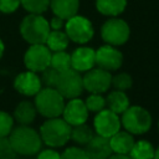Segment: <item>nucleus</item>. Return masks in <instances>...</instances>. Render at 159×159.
Listing matches in <instances>:
<instances>
[{
  "instance_id": "bb28decb",
  "label": "nucleus",
  "mask_w": 159,
  "mask_h": 159,
  "mask_svg": "<svg viewBox=\"0 0 159 159\" xmlns=\"http://www.w3.org/2000/svg\"><path fill=\"white\" fill-rule=\"evenodd\" d=\"M21 5L30 14H42L50 6V0H21Z\"/></svg>"
},
{
  "instance_id": "0eeeda50",
  "label": "nucleus",
  "mask_w": 159,
  "mask_h": 159,
  "mask_svg": "<svg viewBox=\"0 0 159 159\" xmlns=\"http://www.w3.org/2000/svg\"><path fill=\"white\" fill-rule=\"evenodd\" d=\"M129 34L130 30L128 24L124 20L117 17L107 20L101 27V36L103 41L112 46H120L125 43L129 39Z\"/></svg>"
},
{
  "instance_id": "b1692460",
  "label": "nucleus",
  "mask_w": 159,
  "mask_h": 159,
  "mask_svg": "<svg viewBox=\"0 0 159 159\" xmlns=\"http://www.w3.org/2000/svg\"><path fill=\"white\" fill-rule=\"evenodd\" d=\"M93 137H94V133L92 128L86 123L73 125L71 129V140H73L78 145H86Z\"/></svg>"
},
{
  "instance_id": "58836bf2",
  "label": "nucleus",
  "mask_w": 159,
  "mask_h": 159,
  "mask_svg": "<svg viewBox=\"0 0 159 159\" xmlns=\"http://www.w3.org/2000/svg\"><path fill=\"white\" fill-rule=\"evenodd\" d=\"M158 127H159V123H158Z\"/></svg>"
},
{
  "instance_id": "a878e982",
  "label": "nucleus",
  "mask_w": 159,
  "mask_h": 159,
  "mask_svg": "<svg viewBox=\"0 0 159 159\" xmlns=\"http://www.w3.org/2000/svg\"><path fill=\"white\" fill-rule=\"evenodd\" d=\"M86 107L88 112H101L102 109L106 108V98L102 96V93H91L86 98Z\"/></svg>"
},
{
  "instance_id": "4be33fe9",
  "label": "nucleus",
  "mask_w": 159,
  "mask_h": 159,
  "mask_svg": "<svg viewBox=\"0 0 159 159\" xmlns=\"http://www.w3.org/2000/svg\"><path fill=\"white\" fill-rule=\"evenodd\" d=\"M70 39L66 35V32L61 30H51L45 45L50 48V51L57 52V51H65L66 47L68 46Z\"/></svg>"
},
{
  "instance_id": "4c0bfd02",
  "label": "nucleus",
  "mask_w": 159,
  "mask_h": 159,
  "mask_svg": "<svg viewBox=\"0 0 159 159\" xmlns=\"http://www.w3.org/2000/svg\"><path fill=\"white\" fill-rule=\"evenodd\" d=\"M154 159H159V147L154 150Z\"/></svg>"
},
{
  "instance_id": "6e6552de",
  "label": "nucleus",
  "mask_w": 159,
  "mask_h": 159,
  "mask_svg": "<svg viewBox=\"0 0 159 159\" xmlns=\"http://www.w3.org/2000/svg\"><path fill=\"white\" fill-rule=\"evenodd\" d=\"M66 35L68 39L76 43H86L93 37V26L92 22L83 16L75 15L71 19L66 20Z\"/></svg>"
},
{
  "instance_id": "7ed1b4c3",
  "label": "nucleus",
  "mask_w": 159,
  "mask_h": 159,
  "mask_svg": "<svg viewBox=\"0 0 159 159\" xmlns=\"http://www.w3.org/2000/svg\"><path fill=\"white\" fill-rule=\"evenodd\" d=\"M50 31V24L41 14H30L20 24V34L30 45L45 43Z\"/></svg>"
},
{
  "instance_id": "f257e3e1",
  "label": "nucleus",
  "mask_w": 159,
  "mask_h": 159,
  "mask_svg": "<svg viewBox=\"0 0 159 159\" xmlns=\"http://www.w3.org/2000/svg\"><path fill=\"white\" fill-rule=\"evenodd\" d=\"M9 140L15 149V152L24 157H32L41 150L42 139L40 133H37L30 125L20 124L9 134Z\"/></svg>"
},
{
  "instance_id": "aec40b11",
  "label": "nucleus",
  "mask_w": 159,
  "mask_h": 159,
  "mask_svg": "<svg viewBox=\"0 0 159 159\" xmlns=\"http://www.w3.org/2000/svg\"><path fill=\"white\" fill-rule=\"evenodd\" d=\"M106 104L108 106V109L117 114H122L128 107H129V98L124 93V91H113L111 92L106 98Z\"/></svg>"
},
{
  "instance_id": "39448f33",
  "label": "nucleus",
  "mask_w": 159,
  "mask_h": 159,
  "mask_svg": "<svg viewBox=\"0 0 159 159\" xmlns=\"http://www.w3.org/2000/svg\"><path fill=\"white\" fill-rule=\"evenodd\" d=\"M120 123L130 134H143L152 127V116L140 106H129L122 113Z\"/></svg>"
},
{
  "instance_id": "7c9ffc66",
  "label": "nucleus",
  "mask_w": 159,
  "mask_h": 159,
  "mask_svg": "<svg viewBox=\"0 0 159 159\" xmlns=\"http://www.w3.org/2000/svg\"><path fill=\"white\" fill-rule=\"evenodd\" d=\"M17 153L12 148L7 137L0 138V159H16Z\"/></svg>"
},
{
  "instance_id": "dca6fc26",
  "label": "nucleus",
  "mask_w": 159,
  "mask_h": 159,
  "mask_svg": "<svg viewBox=\"0 0 159 159\" xmlns=\"http://www.w3.org/2000/svg\"><path fill=\"white\" fill-rule=\"evenodd\" d=\"M84 152L88 159H108L113 153L109 144V138H104L98 134L84 145Z\"/></svg>"
},
{
  "instance_id": "e433bc0d",
  "label": "nucleus",
  "mask_w": 159,
  "mask_h": 159,
  "mask_svg": "<svg viewBox=\"0 0 159 159\" xmlns=\"http://www.w3.org/2000/svg\"><path fill=\"white\" fill-rule=\"evenodd\" d=\"M4 50H5V46H4V42L0 40V58L2 57V55H4Z\"/></svg>"
},
{
  "instance_id": "cd10ccee",
  "label": "nucleus",
  "mask_w": 159,
  "mask_h": 159,
  "mask_svg": "<svg viewBox=\"0 0 159 159\" xmlns=\"http://www.w3.org/2000/svg\"><path fill=\"white\" fill-rule=\"evenodd\" d=\"M58 73L60 72L56 71L53 67H51V66L46 67L43 71H41V76H40L41 83L45 87L56 88V83H57V80H58Z\"/></svg>"
},
{
  "instance_id": "f8f14e48",
  "label": "nucleus",
  "mask_w": 159,
  "mask_h": 159,
  "mask_svg": "<svg viewBox=\"0 0 159 159\" xmlns=\"http://www.w3.org/2000/svg\"><path fill=\"white\" fill-rule=\"evenodd\" d=\"M123 63V55L116 46L103 45L96 51V65L97 67L108 72L118 70Z\"/></svg>"
},
{
  "instance_id": "473e14b6",
  "label": "nucleus",
  "mask_w": 159,
  "mask_h": 159,
  "mask_svg": "<svg viewBox=\"0 0 159 159\" xmlns=\"http://www.w3.org/2000/svg\"><path fill=\"white\" fill-rule=\"evenodd\" d=\"M21 5V0H0V11L4 14H11Z\"/></svg>"
},
{
  "instance_id": "1a4fd4ad",
  "label": "nucleus",
  "mask_w": 159,
  "mask_h": 159,
  "mask_svg": "<svg viewBox=\"0 0 159 159\" xmlns=\"http://www.w3.org/2000/svg\"><path fill=\"white\" fill-rule=\"evenodd\" d=\"M51 51L45 43L39 45H31L25 55H24V62L29 71L32 72H41L46 67L50 66L51 62Z\"/></svg>"
},
{
  "instance_id": "412c9836",
  "label": "nucleus",
  "mask_w": 159,
  "mask_h": 159,
  "mask_svg": "<svg viewBox=\"0 0 159 159\" xmlns=\"http://www.w3.org/2000/svg\"><path fill=\"white\" fill-rule=\"evenodd\" d=\"M97 10L111 17H116L122 14L127 6V0H96Z\"/></svg>"
},
{
  "instance_id": "2f4dec72",
  "label": "nucleus",
  "mask_w": 159,
  "mask_h": 159,
  "mask_svg": "<svg viewBox=\"0 0 159 159\" xmlns=\"http://www.w3.org/2000/svg\"><path fill=\"white\" fill-rule=\"evenodd\" d=\"M61 159H88V157L84 149L78 147H70L61 154Z\"/></svg>"
},
{
  "instance_id": "9d476101",
  "label": "nucleus",
  "mask_w": 159,
  "mask_h": 159,
  "mask_svg": "<svg viewBox=\"0 0 159 159\" xmlns=\"http://www.w3.org/2000/svg\"><path fill=\"white\" fill-rule=\"evenodd\" d=\"M93 124H94L96 133L104 138H111L113 134H116L120 129V125H122L118 114L106 108L96 114Z\"/></svg>"
},
{
  "instance_id": "9b49d317",
  "label": "nucleus",
  "mask_w": 159,
  "mask_h": 159,
  "mask_svg": "<svg viewBox=\"0 0 159 159\" xmlns=\"http://www.w3.org/2000/svg\"><path fill=\"white\" fill-rule=\"evenodd\" d=\"M83 78V88L89 93H104L111 87L112 75L99 67L86 71Z\"/></svg>"
},
{
  "instance_id": "f3484780",
  "label": "nucleus",
  "mask_w": 159,
  "mask_h": 159,
  "mask_svg": "<svg viewBox=\"0 0 159 159\" xmlns=\"http://www.w3.org/2000/svg\"><path fill=\"white\" fill-rule=\"evenodd\" d=\"M134 137L127 130H118L109 138L112 152L116 154H129L134 145Z\"/></svg>"
},
{
  "instance_id": "f03ea898",
  "label": "nucleus",
  "mask_w": 159,
  "mask_h": 159,
  "mask_svg": "<svg viewBox=\"0 0 159 159\" xmlns=\"http://www.w3.org/2000/svg\"><path fill=\"white\" fill-rule=\"evenodd\" d=\"M71 129L72 127L63 118H48L40 128V137L50 148H58L71 139Z\"/></svg>"
},
{
  "instance_id": "5701e85b",
  "label": "nucleus",
  "mask_w": 159,
  "mask_h": 159,
  "mask_svg": "<svg viewBox=\"0 0 159 159\" xmlns=\"http://www.w3.org/2000/svg\"><path fill=\"white\" fill-rule=\"evenodd\" d=\"M128 155L130 159H154V148L148 140H138Z\"/></svg>"
},
{
  "instance_id": "c756f323",
  "label": "nucleus",
  "mask_w": 159,
  "mask_h": 159,
  "mask_svg": "<svg viewBox=\"0 0 159 159\" xmlns=\"http://www.w3.org/2000/svg\"><path fill=\"white\" fill-rule=\"evenodd\" d=\"M14 128V117L7 112L0 111V138L9 137L10 132Z\"/></svg>"
},
{
  "instance_id": "ddd939ff",
  "label": "nucleus",
  "mask_w": 159,
  "mask_h": 159,
  "mask_svg": "<svg viewBox=\"0 0 159 159\" xmlns=\"http://www.w3.org/2000/svg\"><path fill=\"white\" fill-rule=\"evenodd\" d=\"M63 119L71 125H78L82 123H86L88 118V109L86 107L84 101L80 98H72L67 104H65L63 112H62Z\"/></svg>"
},
{
  "instance_id": "4468645a",
  "label": "nucleus",
  "mask_w": 159,
  "mask_h": 159,
  "mask_svg": "<svg viewBox=\"0 0 159 159\" xmlns=\"http://www.w3.org/2000/svg\"><path fill=\"white\" fill-rule=\"evenodd\" d=\"M41 80L40 76L36 75V72L32 71H26L21 72L16 76L14 81V87L15 89L24 94V96H36L37 92L41 89Z\"/></svg>"
},
{
  "instance_id": "393cba45",
  "label": "nucleus",
  "mask_w": 159,
  "mask_h": 159,
  "mask_svg": "<svg viewBox=\"0 0 159 159\" xmlns=\"http://www.w3.org/2000/svg\"><path fill=\"white\" fill-rule=\"evenodd\" d=\"M50 66L53 67L56 71L62 72L71 68V55L65 51H57L51 55Z\"/></svg>"
},
{
  "instance_id": "72a5a7b5",
  "label": "nucleus",
  "mask_w": 159,
  "mask_h": 159,
  "mask_svg": "<svg viewBox=\"0 0 159 159\" xmlns=\"http://www.w3.org/2000/svg\"><path fill=\"white\" fill-rule=\"evenodd\" d=\"M37 159H61V154L53 149H45L37 154Z\"/></svg>"
},
{
  "instance_id": "2eb2a0df",
  "label": "nucleus",
  "mask_w": 159,
  "mask_h": 159,
  "mask_svg": "<svg viewBox=\"0 0 159 159\" xmlns=\"http://www.w3.org/2000/svg\"><path fill=\"white\" fill-rule=\"evenodd\" d=\"M96 65V51L87 46L77 47L71 53V68L78 72H86Z\"/></svg>"
},
{
  "instance_id": "f704fd0d",
  "label": "nucleus",
  "mask_w": 159,
  "mask_h": 159,
  "mask_svg": "<svg viewBox=\"0 0 159 159\" xmlns=\"http://www.w3.org/2000/svg\"><path fill=\"white\" fill-rule=\"evenodd\" d=\"M63 19H61V17H58V16H53L52 17V20L48 22L50 24V29L51 30H61V27L63 26Z\"/></svg>"
},
{
  "instance_id": "c9c22d12",
  "label": "nucleus",
  "mask_w": 159,
  "mask_h": 159,
  "mask_svg": "<svg viewBox=\"0 0 159 159\" xmlns=\"http://www.w3.org/2000/svg\"><path fill=\"white\" fill-rule=\"evenodd\" d=\"M108 159H130V157L128 154H112Z\"/></svg>"
},
{
  "instance_id": "c85d7f7f",
  "label": "nucleus",
  "mask_w": 159,
  "mask_h": 159,
  "mask_svg": "<svg viewBox=\"0 0 159 159\" xmlns=\"http://www.w3.org/2000/svg\"><path fill=\"white\" fill-rule=\"evenodd\" d=\"M132 83H133V80L130 75L127 72H122L116 76H112V81H111V86H113L118 91H125L130 88Z\"/></svg>"
},
{
  "instance_id": "a211bd4d",
  "label": "nucleus",
  "mask_w": 159,
  "mask_h": 159,
  "mask_svg": "<svg viewBox=\"0 0 159 159\" xmlns=\"http://www.w3.org/2000/svg\"><path fill=\"white\" fill-rule=\"evenodd\" d=\"M50 6L53 14L63 20H68L77 15L80 0H50Z\"/></svg>"
},
{
  "instance_id": "20e7f679",
  "label": "nucleus",
  "mask_w": 159,
  "mask_h": 159,
  "mask_svg": "<svg viewBox=\"0 0 159 159\" xmlns=\"http://www.w3.org/2000/svg\"><path fill=\"white\" fill-rule=\"evenodd\" d=\"M65 98L56 88H41L35 96V107L37 113L46 118H56L62 116L65 108Z\"/></svg>"
},
{
  "instance_id": "423d86ee",
  "label": "nucleus",
  "mask_w": 159,
  "mask_h": 159,
  "mask_svg": "<svg viewBox=\"0 0 159 159\" xmlns=\"http://www.w3.org/2000/svg\"><path fill=\"white\" fill-rule=\"evenodd\" d=\"M56 89L63 98H78L83 92V78L78 71L68 68L58 73Z\"/></svg>"
},
{
  "instance_id": "6ab92c4d",
  "label": "nucleus",
  "mask_w": 159,
  "mask_h": 159,
  "mask_svg": "<svg viewBox=\"0 0 159 159\" xmlns=\"http://www.w3.org/2000/svg\"><path fill=\"white\" fill-rule=\"evenodd\" d=\"M37 114V109L35 104L30 101H22L17 104L14 111V119L22 125H30Z\"/></svg>"
}]
</instances>
